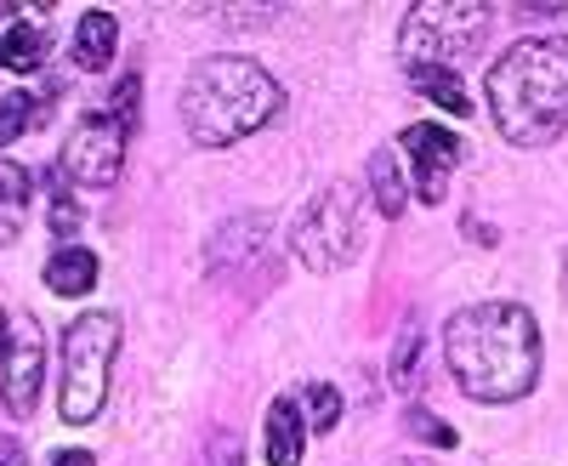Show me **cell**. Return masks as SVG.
Wrapping results in <instances>:
<instances>
[{
	"label": "cell",
	"instance_id": "obj_1",
	"mask_svg": "<svg viewBox=\"0 0 568 466\" xmlns=\"http://www.w3.org/2000/svg\"><path fill=\"white\" fill-rule=\"evenodd\" d=\"M444 353L455 382L484 404H511L540 382V331L524 302L460 307L444 331Z\"/></svg>",
	"mask_w": 568,
	"mask_h": 466
},
{
	"label": "cell",
	"instance_id": "obj_2",
	"mask_svg": "<svg viewBox=\"0 0 568 466\" xmlns=\"http://www.w3.org/2000/svg\"><path fill=\"white\" fill-rule=\"evenodd\" d=\"M489 114L506 143L546 149L568 125V34L517 40L489 69Z\"/></svg>",
	"mask_w": 568,
	"mask_h": 466
},
{
	"label": "cell",
	"instance_id": "obj_3",
	"mask_svg": "<svg viewBox=\"0 0 568 466\" xmlns=\"http://www.w3.org/2000/svg\"><path fill=\"white\" fill-rule=\"evenodd\" d=\"M278 109H284L278 80L262 63H251V58H205L182 85L187 136L205 143V149L240 143V136L262 131Z\"/></svg>",
	"mask_w": 568,
	"mask_h": 466
},
{
	"label": "cell",
	"instance_id": "obj_4",
	"mask_svg": "<svg viewBox=\"0 0 568 466\" xmlns=\"http://www.w3.org/2000/svg\"><path fill=\"white\" fill-rule=\"evenodd\" d=\"M114 347H120V318L114 313H85V318L69 324V336H63V393H58L63 422L85 427L91 415L103 409Z\"/></svg>",
	"mask_w": 568,
	"mask_h": 466
},
{
	"label": "cell",
	"instance_id": "obj_5",
	"mask_svg": "<svg viewBox=\"0 0 568 466\" xmlns=\"http://www.w3.org/2000/svg\"><path fill=\"white\" fill-rule=\"evenodd\" d=\"M484 7H466V0H433V7H415L404 18V34H398V52L409 69H444L455 63L460 52L484 40Z\"/></svg>",
	"mask_w": 568,
	"mask_h": 466
},
{
	"label": "cell",
	"instance_id": "obj_6",
	"mask_svg": "<svg viewBox=\"0 0 568 466\" xmlns=\"http://www.w3.org/2000/svg\"><path fill=\"white\" fill-rule=\"evenodd\" d=\"M291 245L302 251V262L313 273L342 267L358 251V194L347 182H329V189L307 205V216L291 227Z\"/></svg>",
	"mask_w": 568,
	"mask_h": 466
},
{
	"label": "cell",
	"instance_id": "obj_7",
	"mask_svg": "<svg viewBox=\"0 0 568 466\" xmlns=\"http://www.w3.org/2000/svg\"><path fill=\"white\" fill-rule=\"evenodd\" d=\"M120 160H125V125L114 114H91L80 120L69 136H63V171L85 189H103V182L120 176Z\"/></svg>",
	"mask_w": 568,
	"mask_h": 466
},
{
	"label": "cell",
	"instance_id": "obj_8",
	"mask_svg": "<svg viewBox=\"0 0 568 466\" xmlns=\"http://www.w3.org/2000/svg\"><path fill=\"white\" fill-rule=\"evenodd\" d=\"M404 154L415 160V189H420V200L426 205H438L444 200V189H449V171L460 165V154H466V143L455 131H444V125H433V120H420V125H409L404 136Z\"/></svg>",
	"mask_w": 568,
	"mask_h": 466
},
{
	"label": "cell",
	"instance_id": "obj_9",
	"mask_svg": "<svg viewBox=\"0 0 568 466\" xmlns=\"http://www.w3.org/2000/svg\"><path fill=\"white\" fill-rule=\"evenodd\" d=\"M18 342H12V358H7V409L12 415H34L40 404V382H45V342H40V324L29 313H18Z\"/></svg>",
	"mask_w": 568,
	"mask_h": 466
},
{
	"label": "cell",
	"instance_id": "obj_10",
	"mask_svg": "<svg viewBox=\"0 0 568 466\" xmlns=\"http://www.w3.org/2000/svg\"><path fill=\"white\" fill-rule=\"evenodd\" d=\"M302 444H307V427H302L296 398H273L267 404V466H302Z\"/></svg>",
	"mask_w": 568,
	"mask_h": 466
},
{
	"label": "cell",
	"instance_id": "obj_11",
	"mask_svg": "<svg viewBox=\"0 0 568 466\" xmlns=\"http://www.w3.org/2000/svg\"><path fill=\"white\" fill-rule=\"evenodd\" d=\"M45 285H52L58 296H85L91 285H98V256H91L85 245L52 251V262H45Z\"/></svg>",
	"mask_w": 568,
	"mask_h": 466
},
{
	"label": "cell",
	"instance_id": "obj_12",
	"mask_svg": "<svg viewBox=\"0 0 568 466\" xmlns=\"http://www.w3.org/2000/svg\"><path fill=\"white\" fill-rule=\"evenodd\" d=\"M114 45H120V23L109 12H85L80 18V29H74V63L80 69H109Z\"/></svg>",
	"mask_w": 568,
	"mask_h": 466
},
{
	"label": "cell",
	"instance_id": "obj_13",
	"mask_svg": "<svg viewBox=\"0 0 568 466\" xmlns=\"http://www.w3.org/2000/svg\"><path fill=\"white\" fill-rule=\"evenodd\" d=\"M369 200H375V211H382L387 222L404 216V205H409L404 176H398V160H393L387 149H375V154H369Z\"/></svg>",
	"mask_w": 568,
	"mask_h": 466
},
{
	"label": "cell",
	"instance_id": "obj_14",
	"mask_svg": "<svg viewBox=\"0 0 568 466\" xmlns=\"http://www.w3.org/2000/svg\"><path fill=\"white\" fill-rule=\"evenodd\" d=\"M45 63V34L34 23H12L7 40H0V69H12V74H34Z\"/></svg>",
	"mask_w": 568,
	"mask_h": 466
},
{
	"label": "cell",
	"instance_id": "obj_15",
	"mask_svg": "<svg viewBox=\"0 0 568 466\" xmlns=\"http://www.w3.org/2000/svg\"><path fill=\"white\" fill-rule=\"evenodd\" d=\"M23 205H29V176H23L12 160H0V245L18 240V227H23Z\"/></svg>",
	"mask_w": 568,
	"mask_h": 466
},
{
	"label": "cell",
	"instance_id": "obj_16",
	"mask_svg": "<svg viewBox=\"0 0 568 466\" xmlns=\"http://www.w3.org/2000/svg\"><path fill=\"white\" fill-rule=\"evenodd\" d=\"M415 91L420 98H433L444 114H471V98H466V85L455 80V69H409Z\"/></svg>",
	"mask_w": 568,
	"mask_h": 466
},
{
	"label": "cell",
	"instance_id": "obj_17",
	"mask_svg": "<svg viewBox=\"0 0 568 466\" xmlns=\"http://www.w3.org/2000/svg\"><path fill=\"white\" fill-rule=\"evenodd\" d=\"M34 125V98H23V91H12V98H0V149L18 143V136Z\"/></svg>",
	"mask_w": 568,
	"mask_h": 466
},
{
	"label": "cell",
	"instance_id": "obj_18",
	"mask_svg": "<svg viewBox=\"0 0 568 466\" xmlns=\"http://www.w3.org/2000/svg\"><path fill=\"white\" fill-rule=\"evenodd\" d=\"M307 404H313V427L318 433H336V422H342V393L336 387H307Z\"/></svg>",
	"mask_w": 568,
	"mask_h": 466
},
{
	"label": "cell",
	"instance_id": "obj_19",
	"mask_svg": "<svg viewBox=\"0 0 568 466\" xmlns=\"http://www.w3.org/2000/svg\"><path fill=\"white\" fill-rule=\"evenodd\" d=\"M409 427H415V438H426V444H438V449H455V427H449V422H438V415H426V409H409Z\"/></svg>",
	"mask_w": 568,
	"mask_h": 466
},
{
	"label": "cell",
	"instance_id": "obj_20",
	"mask_svg": "<svg viewBox=\"0 0 568 466\" xmlns=\"http://www.w3.org/2000/svg\"><path fill=\"white\" fill-rule=\"evenodd\" d=\"M114 120H120L125 131L136 125V74H125V80H120V91H114Z\"/></svg>",
	"mask_w": 568,
	"mask_h": 466
},
{
	"label": "cell",
	"instance_id": "obj_21",
	"mask_svg": "<svg viewBox=\"0 0 568 466\" xmlns=\"http://www.w3.org/2000/svg\"><path fill=\"white\" fill-rule=\"evenodd\" d=\"M409 376H415V324H409V331L398 336V358H393V382L404 387Z\"/></svg>",
	"mask_w": 568,
	"mask_h": 466
},
{
	"label": "cell",
	"instance_id": "obj_22",
	"mask_svg": "<svg viewBox=\"0 0 568 466\" xmlns=\"http://www.w3.org/2000/svg\"><path fill=\"white\" fill-rule=\"evenodd\" d=\"M52 227H63V233H69V227H80L74 200H69V194H58V189H52Z\"/></svg>",
	"mask_w": 568,
	"mask_h": 466
},
{
	"label": "cell",
	"instance_id": "obj_23",
	"mask_svg": "<svg viewBox=\"0 0 568 466\" xmlns=\"http://www.w3.org/2000/svg\"><path fill=\"white\" fill-rule=\"evenodd\" d=\"M52 466H98L85 449H63V455H52Z\"/></svg>",
	"mask_w": 568,
	"mask_h": 466
},
{
	"label": "cell",
	"instance_id": "obj_24",
	"mask_svg": "<svg viewBox=\"0 0 568 466\" xmlns=\"http://www.w3.org/2000/svg\"><path fill=\"white\" fill-rule=\"evenodd\" d=\"M0 466H23V449L12 438H0Z\"/></svg>",
	"mask_w": 568,
	"mask_h": 466
},
{
	"label": "cell",
	"instance_id": "obj_25",
	"mask_svg": "<svg viewBox=\"0 0 568 466\" xmlns=\"http://www.w3.org/2000/svg\"><path fill=\"white\" fill-rule=\"evenodd\" d=\"M7 336H12V318L0 313V358H7Z\"/></svg>",
	"mask_w": 568,
	"mask_h": 466
}]
</instances>
